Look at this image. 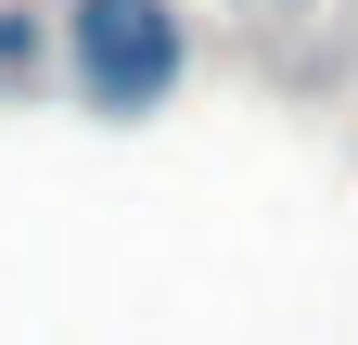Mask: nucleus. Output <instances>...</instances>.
Listing matches in <instances>:
<instances>
[{
  "instance_id": "f257e3e1",
  "label": "nucleus",
  "mask_w": 358,
  "mask_h": 345,
  "mask_svg": "<svg viewBox=\"0 0 358 345\" xmlns=\"http://www.w3.org/2000/svg\"><path fill=\"white\" fill-rule=\"evenodd\" d=\"M64 77L90 115H166L179 77H192V26L166 13V0H77L64 13Z\"/></svg>"
},
{
  "instance_id": "f03ea898",
  "label": "nucleus",
  "mask_w": 358,
  "mask_h": 345,
  "mask_svg": "<svg viewBox=\"0 0 358 345\" xmlns=\"http://www.w3.org/2000/svg\"><path fill=\"white\" fill-rule=\"evenodd\" d=\"M13 52H38V38H26V26H13V13H0V64H13Z\"/></svg>"
}]
</instances>
